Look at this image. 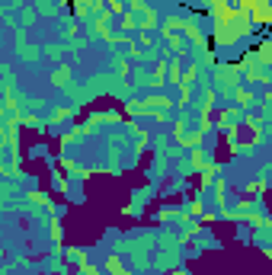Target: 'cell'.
Instances as JSON below:
<instances>
[{
    "label": "cell",
    "instance_id": "4fadbf2b",
    "mask_svg": "<svg viewBox=\"0 0 272 275\" xmlns=\"http://www.w3.org/2000/svg\"><path fill=\"white\" fill-rule=\"evenodd\" d=\"M106 272L109 275H125L128 269H125V262L119 259V256H109V259H106Z\"/></svg>",
    "mask_w": 272,
    "mask_h": 275
},
{
    "label": "cell",
    "instance_id": "8fae6325",
    "mask_svg": "<svg viewBox=\"0 0 272 275\" xmlns=\"http://www.w3.org/2000/svg\"><path fill=\"white\" fill-rule=\"evenodd\" d=\"M84 135H86L84 125H77V128H70V131H64V135H61V144H64V147H68V144H77Z\"/></svg>",
    "mask_w": 272,
    "mask_h": 275
},
{
    "label": "cell",
    "instance_id": "7402d4cb",
    "mask_svg": "<svg viewBox=\"0 0 272 275\" xmlns=\"http://www.w3.org/2000/svg\"><path fill=\"white\" fill-rule=\"evenodd\" d=\"M106 10L112 16H122L125 13V3H122V0H106Z\"/></svg>",
    "mask_w": 272,
    "mask_h": 275
},
{
    "label": "cell",
    "instance_id": "484cf974",
    "mask_svg": "<svg viewBox=\"0 0 272 275\" xmlns=\"http://www.w3.org/2000/svg\"><path fill=\"white\" fill-rule=\"evenodd\" d=\"M263 189H266V179H256V183H250V186H247V192H250V195H259Z\"/></svg>",
    "mask_w": 272,
    "mask_h": 275
},
{
    "label": "cell",
    "instance_id": "8992f818",
    "mask_svg": "<svg viewBox=\"0 0 272 275\" xmlns=\"http://www.w3.org/2000/svg\"><path fill=\"white\" fill-rule=\"evenodd\" d=\"M208 154H205L202 151V147H192V154H189V167L186 170H205V167H208Z\"/></svg>",
    "mask_w": 272,
    "mask_h": 275
},
{
    "label": "cell",
    "instance_id": "cb8c5ba5",
    "mask_svg": "<svg viewBox=\"0 0 272 275\" xmlns=\"http://www.w3.org/2000/svg\"><path fill=\"white\" fill-rule=\"evenodd\" d=\"M39 13L42 16H54V0H39Z\"/></svg>",
    "mask_w": 272,
    "mask_h": 275
},
{
    "label": "cell",
    "instance_id": "603a6c76",
    "mask_svg": "<svg viewBox=\"0 0 272 275\" xmlns=\"http://www.w3.org/2000/svg\"><path fill=\"white\" fill-rule=\"evenodd\" d=\"M122 26H125L128 32L138 29V19H135V13H128V10H125V13H122Z\"/></svg>",
    "mask_w": 272,
    "mask_h": 275
},
{
    "label": "cell",
    "instance_id": "ac0fdd59",
    "mask_svg": "<svg viewBox=\"0 0 272 275\" xmlns=\"http://www.w3.org/2000/svg\"><path fill=\"white\" fill-rule=\"evenodd\" d=\"M231 96H234V100H237V103H240V106H253V100H256V96H253V93H250V90H234Z\"/></svg>",
    "mask_w": 272,
    "mask_h": 275
},
{
    "label": "cell",
    "instance_id": "6da1fadb",
    "mask_svg": "<svg viewBox=\"0 0 272 275\" xmlns=\"http://www.w3.org/2000/svg\"><path fill=\"white\" fill-rule=\"evenodd\" d=\"M250 13L243 7H237V13L231 16V19H221V23H215V45L227 48V45H237L243 35H250Z\"/></svg>",
    "mask_w": 272,
    "mask_h": 275
},
{
    "label": "cell",
    "instance_id": "52a82bcc",
    "mask_svg": "<svg viewBox=\"0 0 272 275\" xmlns=\"http://www.w3.org/2000/svg\"><path fill=\"white\" fill-rule=\"evenodd\" d=\"M112 74H116V77H119V80H125V77L132 74V64L125 61L122 54H112Z\"/></svg>",
    "mask_w": 272,
    "mask_h": 275
},
{
    "label": "cell",
    "instance_id": "5bb4252c",
    "mask_svg": "<svg viewBox=\"0 0 272 275\" xmlns=\"http://www.w3.org/2000/svg\"><path fill=\"white\" fill-rule=\"evenodd\" d=\"M51 240H54V253L61 256V240H64V234H61V221H58V218H51Z\"/></svg>",
    "mask_w": 272,
    "mask_h": 275
},
{
    "label": "cell",
    "instance_id": "4316f807",
    "mask_svg": "<svg viewBox=\"0 0 272 275\" xmlns=\"http://www.w3.org/2000/svg\"><path fill=\"white\" fill-rule=\"evenodd\" d=\"M61 170H68V173H74V170H77V160H70V157H61Z\"/></svg>",
    "mask_w": 272,
    "mask_h": 275
},
{
    "label": "cell",
    "instance_id": "30bf717a",
    "mask_svg": "<svg viewBox=\"0 0 272 275\" xmlns=\"http://www.w3.org/2000/svg\"><path fill=\"white\" fill-rule=\"evenodd\" d=\"M202 138H205V135H202L199 128H195V131H189V135H179V144L192 151V147H202Z\"/></svg>",
    "mask_w": 272,
    "mask_h": 275
},
{
    "label": "cell",
    "instance_id": "d6986e66",
    "mask_svg": "<svg viewBox=\"0 0 272 275\" xmlns=\"http://www.w3.org/2000/svg\"><path fill=\"white\" fill-rule=\"evenodd\" d=\"M215 199H218V205H224L227 202V183L224 179H215Z\"/></svg>",
    "mask_w": 272,
    "mask_h": 275
},
{
    "label": "cell",
    "instance_id": "5b68a950",
    "mask_svg": "<svg viewBox=\"0 0 272 275\" xmlns=\"http://www.w3.org/2000/svg\"><path fill=\"white\" fill-rule=\"evenodd\" d=\"M51 84L58 86V90H70V86H74V74H70V68H58L51 74Z\"/></svg>",
    "mask_w": 272,
    "mask_h": 275
},
{
    "label": "cell",
    "instance_id": "ffe728a7",
    "mask_svg": "<svg viewBox=\"0 0 272 275\" xmlns=\"http://www.w3.org/2000/svg\"><path fill=\"white\" fill-rule=\"evenodd\" d=\"M173 29H183V19H179V16H170V19H163V26H160V32H173Z\"/></svg>",
    "mask_w": 272,
    "mask_h": 275
},
{
    "label": "cell",
    "instance_id": "4dcf8cb0",
    "mask_svg": "<svg viewBox=\"0 0 272 275\" xmlns=\"http://www.w3.org/2000/svg\"><path fill=\"white\" fill-rule=\"evenodd\" d=\"M227 3H234V7H240V3H243V0H227Z\"/></svg>",
    "mask_w": 272,
    "mask_h": 275
},
{
    "label": "cell",
    "instance_id": "ba28073f",
    "mask_svg": "<svg viewBox=\"0 0 272 275\" xmlns=\"http://www.w3.org/2000/svg\"><path fill=\"white\" fill-rule=\"evenodd\" d=\"M144 109H173V100L170 96H144Z\"/></svg>",
    "mask_w": 272,
    "mask_h": 275
},
{
    "label": "cell",
    "instance_id": "d4e9b609",
    "mask_svg": "<svg viewBox=\"0 0 272 275\" xmlns=\"http://www.w3.org/2000/svg\"><path fill=\"white\" fill-rule=\"evenodd\" d=\"M215 106V90H205V100H202V112H211Z\"/></svg>",
    "mask_w": 272,
    "mask_h": 275
},
{
    "label": "cell",
    "instance_id": "83f0119b",
    "mask_svg": "<svg viewBox=\"0 0 272 275\" xmlns=\"http://www.w3.org/2000/svg\"><path fill=\"white\" fill-rule=\"evenodd\" d=\"M135 84H138V86H144V84H151V77H148V70H135Z\"/></svg>",
    "mask_w": 272,
    "mask_h": 275
},
{
    "label": "cell",
    "instance_id": "7c38bea8",
    "mask_svg": "<svg viewBox=\"0 0 272 275\" xmlns=\"http://www.w3.org/2000/svg\"><path fill=\"white\" fill-rule=\"evenodd\" d=\"M221 173V167H218V163H208V167L202 170V189H208L211 183H215V176Z\"/></svg>",
    "mask_w": 272,
    "mask_h": 275
},
{
    "label": "cell",
    "instance_id": "f546056e",
    "mask_svg": "<svg viewBox=\"0 0 272 275\" xmlns=\"http://www.w3.org/2000/svg\"><path fill=\"white\" fill-rule=\"evenodd\" d=\"M7 173V160H3V151H0V176Z\"/></svg>",
    "mask_w": 272,
    "mask_h": 275
},
{
    "label": "cell",
    "instance_id": "9c48e42d",
    "mask_svg": "<svg viewBox=\"0 0 272 275\" xmlns=\"http://www.w3.org/2000/svg\"><path fill=\"white\" fill-rule=\"evenodd\" d=\"M74 115H77V109H74V106H61V109H54V112H51V119H48V122H51V125H61L64 119L70 122Z\"/></svg>",
    "mask_w": 272,
    "mask_h": 275
},
{
    "label": "cell",
    "instance_id": "e0dca14e",
    "mask_svg": "<svg viewBox=\"0 0 272 275\" xmlns=\"http://www.w3.org/2000/svg\"><path fill=\"white\" fill-rule=\"evenodd\" d=\"M240 7L247 10V13H256V10H266V7H272V3H269V0H243Z\"/></svg>",
    "mask_w": 272,
    "mask_h": 275
},
{
    "label": "cell",
    "instance_id": "2e32d148",
    "mask_svg": "<svg viewBox=\"0 0 272 275\" xmlns=\"http://www.w3.org/2000/svg\"><path fill=\"white\" fill-rule=\"evenodd\" d=\"M125 112H128V115H148V109H144V103H141V100H128V103H125Z\"/></svg>",
    "mask_w": 272,
    "mask_h": 275
},
{
    "label": "cell",
    "instance_id": "3957f363",
    "mask_svg": "<svg viewBox=\"0 0 272 275\" xmlns=\"http://www.w3.org/2000/svg\"><path fill=\"white\" fill-rule=\"evenodd\" d=\"M253 54H256L259 68H269V64H272V42H269V38H263V42L253 48Z\"/></svg>",
    "mask_w": 272,
    "mask_h": 275
},
{
    "label": "cell",
    "instance_id": "44dd1931",
    "mask_svg": "<svg viewBox=\"0 0 272 275\" xmlns=\"http://www.w3.org/2000/svg\"><path fill=\"white\" fill-rule=\"evenodd\" d=\"M19 125H29V128H42L45 122H42L39 115H19Z\"/></svg>",
    "mask_w": 272,
    "mask_h": 275
},
{
    "label": "cell",
    "instance_id": "7a4b0ae2",
    "mask_svg": "<svg viewBox=\"0 0 272 275\" xmlns=\"http://www.w3.org/2000/svg\"><path fill=\"white\" fill-rule=\"evenodd\" d=\"M157 26H160L157 13H154L151 7H144V10L138 13V29H141V32H151V29H157Z\"/></svg>",
    "mask_w": 272,
    "mask_h": 275
},
{
    "label": "cell",
    "instance_id": "277c9868",
    "mask_svg": "<svg viewBox=\"0 0 272 275\" xmlns=\"http://www.w3.org/2000/svg\"><path fill=\"white\" fill-rule=\"evenodd\" d=\"M183 32H186L189 42H195V45H205V32L199 23H192V19H183Z\"/></svg>",
    "mask_w": 272,
    "mask_h": 275
},
{
    "label": "cell",
    "instance_id": "9a60e30c",
    "mask_svg": "<svg viewBox=\"0 0 272 275\" xmlns=\"http://www.w3.org/2000/svg\"><path fill=\"white\" fill-rule=\"evenodd\" d=\"M202 214H205V205H202V202H199V199L189 202V208H186V218H189V221H199Z\"/></svg>",
    "mask_w": 272,
    "mask_h": 275
},
{
    "label": "cell",
    "instance_id": "f1b7e54d",
    "mask_svg": "<svg viewBox=\"0 0 272 275\" xmlns=\"http://www.w3.org/2000/svg\"><path fill=\"white\" fill-rule=\"evenodd\" d=\"M128 7H132L128 13H141V10L148 7V3H144V0H128Z\"/></svg>",
    "mask_w": 272,
    "mask_h": 275
}]
</instances>
